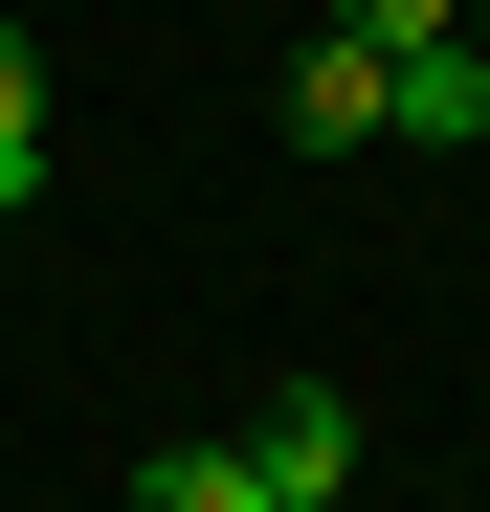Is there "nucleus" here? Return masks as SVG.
Here are the masks:
<instances>
[{"instance_id": "obj_1", "label": "nucleus", "mask_w": 490, "mask_h": 512, "mask_svg": "<svg viewBox=\"0 0 490 512\" xmlns=\"http://www.w3.org/2000/svg\"><path fill=\"white\" fill-rule=\"evenodd\" d=\"M357 134H401V67L312 23V67H290V156H357Z\"/></svg>"}, {"instance_id": "obj_2", "label": "nucleus", "mask_w": 490, "mask_h": 512, "mask_svg": "<svg viewBox=\"0 0 490 512\" xmlns=\"http://www.w3.org/2000/svg\"><path fill=\"white\" fill-rule=\"evenodd\" d=\"M245 446H268V490H290V512H335V490H357V401H335V379H290Z\"/></svg>"}, {"instance_id": "obj_3", "label": "nucleus", "mask_w": 490, "mask_h": 512, "mask_svg": "<svg viewBox=\"0 0 490 512\" xmlns=\"http://www.w3.org/2000/svg\"><path fill=\"white\" fill-rule=\"evenodd\" d=\"M401 134H446V156H490V45H468V23H446L424 67H401Z\"/></svg>"}, {"instance_id": "obj_4", "label": "nucleus", "mask_w": 490, "mask_h": 512, "mask_svg": "<svg viewBox=\"0 0 490 512\" xmlns=\"http://www.w3.org/2000/svg\"><path fill=\"white\" fill-rule=\"evenodd\" d=\"M134 512H290V490H268V446H156Z\"/></svg>"}, {"instance_id": "obj_5", "label": "nucleus", "mask_w": 490, "mask_h": 512, "mask_svg": "<svg viewBox=\"0 0 490 512\" xmlns=\"http://www.w3.org/2000/svg\"><path fill=\"white\" fill-rule=\"evenodd\" d=\"M446 23H468V0H335V45H379V67H424Z\"/></svg>"}, {"instance_id": "obj_6", "label": "nucleus", "mask_w": 490, "mask_h": 512, "mask_svg": "<svg viewBox=\"0 0 490 512\" xmlns=\"http://www.w3.org/2000/svg\"><path fill=\"white\" fill-rule=\"evenodd\" d=\"M0 156H45V45L0 23Z\"/></svg>"}, {"instance_id": "obj_7", "label": "nucleus", "mask_w": 490, "mask_h": 512, "mask_svg": "<svg viewBox=\"0 0 490 512\" xmlns=\"http://www.w3.org/2000/svg\"><path fill=\"white\" fill-rule=\"evenodd\" d=\"M23 223H45V156H0V245H23Z\"/></svg>"}, {"instance_id": "obj_8", "label": "nucleus", "mask_w": 490, "mask_h": 512, "mask_svg": "<svg viewBox=\"0 0 490 512\" xmlns=\"http://www.w3.org/2000/svg\"><path fill=\"white\" fill-rule=\"evenodd\" d=\"M468 45H490V0H468Z\"/></svg>"}]
</instances>
